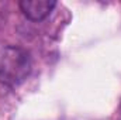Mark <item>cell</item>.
Here are the masks:
<instances>
[{"label":"cell","mask_w":121,"mask_h":120,"mask_svg":"<svg viewBox=\"0 0 121 120\" xmlns=\"http://www.w3.org/2000/svg\"><path fill=\"white\" fill-rule=\"evenodd\" d=\"M18 6L23 14L28 20L41 21L51 14V11L56 6V1L54 0H21Z\"/></svg>","instance_id":"cell-2"},{"label":"cell","mask_w":121,"mask_h":120,"mask_svg":"<svg viewBox=\"0 0 121 120\" xmlns=\"http://www.w3.org/2000/svg\"><path fill=\"white\" fill-rule=\"evenodd\" d=\"M31 72L30 54L20 47H6L0 52V83L17 86Z\"/></svg>","instance_id":"cell-1"}]
</instances>
